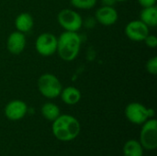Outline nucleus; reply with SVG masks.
<instances>
[{
  "label": "nucleus",
  "mask_w": 157,
  "mask_h": 156,
  "mask_svg": "<svg viewBox=\"0 0 157 156\" xmlns=\"http://www.w3.org/2000/svg\"><path fill=\"white\" fill-rule=\"evenodd\" d=\"M25 34L20 31H14L9 34L6 40V49L13 55L20 54L26 47Z\"/></svg>",
  "instance_id": "11"
},
{
  "label": "nucleus",
  "mask_w": 157,
  "mask_h": 156,
  "mask_svg": "<svg viewBox=\"0 0 157 156\" xmlns=\"http://www.w3.org/2000/svg\"><path fill=\"white\" fill-rule=\"evenodd\" d=\"M146 44V46L148 48H156L157 47V38L155 35H153V34H148V36L144 39V40Z\"/></svg>",
  "instance_id": "19"
},
{
  "label": "nucleus",
  "mask_w": 157,
  "mask_h": 156,
  "mask_svg": "<svg viewBox=\"0 0 157 156\" xmlns=\"http://www.w3.org/2000/svg\"><path fill=\"white\" fill-rule=\"evenodd\" d=\"M103 6H113V5L116 3L114 0H101Z\"/></svg>",
  "instance_id": "22"
},
{
  "label": "nucleus",
  "mask_w": 157,
  "mask_h": 156,
  "mask_svg": "<svg viewBox=\"0 0 157 156\" xmlns=\"http://www.w3.org/2000/svg\"><path fill=\"white\" fill-rule=\"evenodd\" d=\"M115 2H126V1H128V0H114Z\"/></svg>",
  "instance_id": "23"
},
{
  "label": "nucleus",
  "mask_w": 157,
  "mask_h": 156,
  "mask_svg": "<svg viewBox=\"0 0 157 156\" xmlns=\"http://www.w3.org/2000/svg\"><path fill=\"white\" fill-rule=\"evenodd\" d=\"M82 39L77 32L64 30L57 38L56 52L62 60L72 62L79 54Z\"/></svg>",
  "instance_id": "2"
},
{
  "label": "nucleus",
  "mask_w": 157,
  "mask_h": 156,
  "mask_svg": "<svg viewBox=\"0 0 157 156\" xmlns=\"http://www.w3.org/2000/svg\"><path fill=\"white\" fill-rule=\"evenodd\" d=\"M81 126L76 118L69 114H61L52 121V131L53 136L62 142H71L80 133Z\"/></svg>",
  "instance_id": "1"
},
{
  "label": "nucleus",
  "mask_w": 157,
  "mask_h": 156,
  "mask_svg": "<svg viewBox=\"0 0 157 156\" xmlns=\"http://www.w3.org/2000/svg\"><path fill=\"white\" fill-rule=\"evenodd\" d=\"M140 132V143L144 149L154 151L157 148V120L152 118L147 120Z\"/></svg>",
  "instance_id": "6"
},
{
  "label": "nucleus",
  "mask_w": 157,
  "mask_h": 156,
  "mask_svg": "<svg viewBox=\"0 0 157 156\" xmlns=\"http://www.w3.org/2000/svg\"><path fill=\"white\" fill-rule=\"evenodd\" d=\"M35 49L43 57L53 55L57 50V37L50 32L41 33L36 39Z\"/></svg>",
  "instance_id": "7"
},
{
  "label": "nucleus",
  "mask_w": 157,
  "mask_h": 156,
  "mask_svg": "<svg viewBox=\"0 0 157 156\" xmlns=\"http://www.w3.org/2000/svg\"><path fill=\"white\" fill-rule=\"evenodd\" d=\"M34 25V20L32 16L29 13L22 12L19 15L17 16L15 19V27L17 31H20L22 33L29 32Z\"/></svg>",
  "instance_id": "13"
},
{
  "label": "nucleus",
  "mask_w": 157,
  "mask_h": 156,
  "mask_svg": "<svg viewBox=\"0 0 157 156\" xmlns=\"http://www.w3.org/2000/svg\"><path fill=\"white\" fill-rule=\"evenodd\" d=\"M97 23L95 18H87L85 21H83V25H85L86 28H93L95 26V24Z\"/></svg>",
  "instance_id": "21"
},
{
  "label": "nucleus",
  "mask_w": 157,
  "mask_h": 156,
  "mask_svg": "<svg viewBox=\"0 0 157 156\" xmlns=\"http://www.w3.org/2000/svg\"><path fill=\"white\" fill-rule=\"evenodd\" d=\"M59 25L65 31L77 32L83 27V17L74 9L63 8L57 15Z\"/></svg>",
  "instance_id": "5"
},
{
  "label": "nucleus",
  "mask_w": 157,
  "mask_h": 156,
  "mask_svg": "<svg viewBox=\"0 0 157 156\" xmlns=\"http://www.w3.org/2000/svg\"><path fill=\"white\" fill-rule=\"evenodd\" d=\"M40 112L43 118L49 121H53L61 115V110L59 107L52 102L44 103L40 108Z\"/></svg>",
  "instance_id": "15"
},
{
  "label": "nucleus",
  "mask_w": 157,
  "mask_h": 156,
  "mask_svg": "<svg viewBox=\"0 0 157 156\" xmlns=\"http://www.w3.org/2000/svg\"><path fill=\"white\" fill-rule=\"evenodd\" d=\"M145 68H146V71L150 74H153V75H155L157 74V57L156 56H154L152 58H150L146 64H145Z\"/></svg>",
  "instance_id": "18"
},
{
  "label": "nucleus",
  "mask_w": 157,
  "mask_h": 156,
  "mask_svg": "<svg viewBox=\"0 0 157 156\" xmlns=\"http://www.w3.org/2000/svg\"><path fill=\"white\" fill-rule=\"evenodd\" d=\"M137 1L142 7L153 6H155L156 4V0H137Z\"/></svg>",
  "instance_id": "20"
},
{
  "label": "nucleus",
  "mask_w": 157,
  "mask_h": 156,
  "mask_svg": "<svg viewBox=\"0 0 157 156\" xmlns=\"http://www.w3.org/2000/svg\"><path fill=\"white\" fill-rule=\"evenodd\" d=\"M124 33L129 40L132 41L140 42V41H144L150 32H149V27L147 25H145L140 19H135L130 21L125 26Z\"/></svg>",
  "instance_id": "8"
},
{
  "label": "nucleus",
  "mask_w": 157,
  "mask_h": 156,
  "mask_svg": "<svg viewBox=\"0 0 157 156\" xmlns=\"http://www.w3.org/2000/svg\"><path fill=\"white\" fill-rule=\"evenodd\" d=\"M125 117L132 124L142 125L147 120L155 117V110L148 108L139 102H132L128 104L124 110Z\"/></svg>",
  "instance_id": "4"
},
{
  "label": "nucleus",
  "mask_w": 157,
  "mask_h": 156,
  "mask_svg": "<svg viewBox=\"0 0 157 156\" xmlns=\"http://www.w3.org/2000/svg\"><path fill=\"white\" fill-rule=\"evenodd\" d=\"M60 97L63 103L69 106L76 105L81 99V92L75 86H67L63 88Z\"/></svg>",
  "instance_id": "12"
},
{
  "label": "nucleus",
  "mask_w": 157,
  "mask_h": 156,
  "mask_svg": "<svg viewBox=\"0 0 157 156\" xmlns=\"http://www.w3.org/2000/svg\"><path fill=\"white\" fill-rule=\"evenodd\" d=\"M98 0H71V5L78 9L88 10L97 5Z\"/></svg>",
  "instance_id": "17"
},
{
  "label": "nucleus",
  "mask_w": 157,
  "mask_h": 156,
  "mask_svg": "<svg viewBox=\"0 0 157 156\" xmlns=\"http://www.w3.org/2000/svg\"><path fill=\"white\" fill-rule=\"evenodd\" d=\"M29 111L28 105L20 99L9 101L5 107V115L9 120H19L23 119Z\"/></svg>",
  "instance_id": "9"
},
{
  "label": "nucleus",
  "mask_w": 157,
  "mask_h": 156,
  "mask_svg": "<svg viewBox=\"0 0 157 156\" xmlns=\"http://www.w3.org/2000/svg\"><path fill=\"white\" fill-rule=\"evenodd\" d=\"M140 20L143 21L149 28L157 26V8L156 6L144 7L140 12Z\"/></svg>",
  "instance_id": "14"
},
{
  "label": "nucleus",
  "mask_w": 157,
  "mask_h": 156,
  "mask_svg": "<svg viewBox=\"0 0 157 156\" xmlns=\"http://www.w3.org/2000/svg\"><path fill=\"white\" fill-rule=\"evenodd\" d=\"M119 18L118 11L109 6H102L101 7L98 8L95 13V19L99 24L109 27L114 25Z\"/></svg>",
  "instance_id": "10"
},
{
  "label": "nucleus",
  "mask_w": 157,
  "mask_h": 156,
  "mask_svg": "<svg viewBox=\"0 0 157 156\" xmlns=\"http://www.w3.org/2000/svg\"><path fill=\"white\" fill-rule=\"evenodd\" d=\"M124 156H144V148L139 141L129 140L123 146Z\"/></svg>",
  "instance_id": "16"
},
{
  "label": "nucleus",
  "mask_w": 157,
  "mask_h": 156,
  "mask_svg": "<svg viewBox=\"0 0 157 156\" xmlns=\"http://www.w3.org/2000/svg\"><path fill=\"white\" fill-rule=\"evenodd\" d=\"M39 92L46 98L53 99L60 97L63 90V85L59 78L52 74L46 73L41 74L38 79Z\"/></svg>",
  "instance_id": "3"
}]
</instances>
